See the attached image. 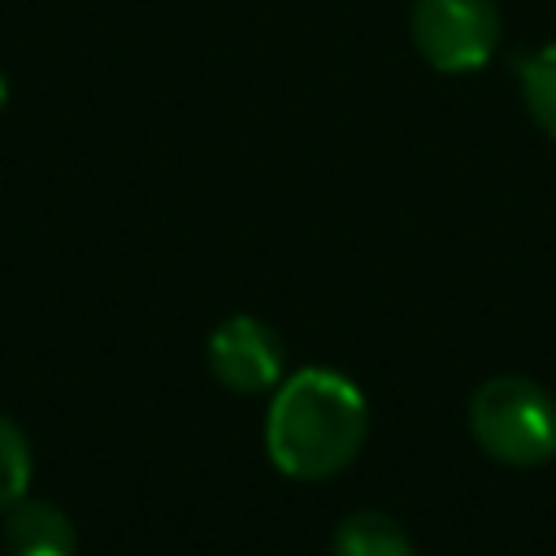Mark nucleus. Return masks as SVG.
I'll list each match as a JSON object with an SVG mask.
<instances>
[{
  "label": "nucleus",
  "instance_id": "obj_1",
  "mask_svg": "<svg viewBox=\"0 0 556 556\" xmlns=\"http://www.w3.org/2000/svg\"><path fill=\"white\" fill-rule=\"evenodd\" d=\"M365 439L369 404L348 374L313 365L274 387L265 413V452L287 478H334L361 456Z\"/></svg>",
  "mask_w": 556,
  "mask_h": 556
},
{
  "label": "nucleus",
  "instance_id": "obj_2",
  "mask_svg": "<svg viewBox=\"0 0 556 556\" xmlns=\"http://www.w3.org/2000/svg\"><path fill=\"white\" fill-rule=\"evenodd\" d=\"M469 434L508 469L547 465L556 456V400L526 374H495L469 395Z\"/></svg>",
  "mask_w": 556,
  "mask_h": 556
},
{
  "label": "nucleus",
  "instance_id": "obj_3",
  "mask_svg": "<svg viewBox=\"0 0 556 556\" xmlns=\"http://www.w3.org/2000/svg\"><path fill=\"white\" fill-rule=\"evenodd\" d=\"M413 48L439 74H473L500 48L495 0H413Z\"/></svg>",
  "mask_w": 556,
  "mask_h": 556
},
{
  "label": "nucleus",
  "instance_id": "obj_4",
  "mask_svg": "<svg viewBox=\"0 0 556 556\" xmlns=\"http://www.w3.org/2000/svg\"><path fill=\"white\" fill-rule=\"evenodd\" d=\"M208 369L235 395L274 391L282 382V334L252 313H235L208 334Z\"/></svg>",
  "mask_w": 556,
  "mask_h": 556
},
{
  "label": "nucleus",
  "instance_id": "obj_5",
  "mask_svg": "<svg viewBox=\"0 0 556 556\" xmlns=\"http://www.w3.org/2000/svg\"><path fill=\"white\" fill-rule=\"evenodd\" d=\"M4 517V547L13 556H74L78 552V530L70 513L52 500H17Z\"/></svg>",
  "mask_w": 556,
  "mask_h": 556
},
{
  "label": "nucleus",
  "instance_id": "obj_6",
  "mask_svg": "<svg viewBox=\"0 0 556 556\" xmlns=\"http://www.w3.org/2000/svg\"><path fill=\"white\" fill-rule=\"evenodd\" d=\"M330 552L334 556H413V539L391 513L356 508L334 526Z\"/></svg>",
  "mask_w": 556,
  "mask_h": 556
},
{
  "label": "nucleus",
  "instance_id": "obj_7",
  "mask_svg": "<svg viewBox=\"0 0 556 556\" xmlns=\"http://www.w3.org/2000/svg\"><path fill=\"white\" fill-rule=\"evenodd\" d=\"M521 100H526V113L530 122L556 139V43H543L534 48L526 61H521Z\"/></svg>",
  "mask_w": 556,
  "mask_h": 556
},
{
  "label": "nucleus",
  "instance_id": "obj_8",
  "mask_svg": "<svg viewBox=\"0 0 556 556\" xmlns=\"http://www.w3.org/2000/svg\"><path fill=\"white\" fill-rule=\"evenodd\" d=\"M30 473H35V460H30V443L22 434V426L13 417L0 413V513L13 508L26 486H30Z\"/></svg>",
  "mask_w": 556,
  "mask_h": 556
},
{
  "label": "nucleus",
  "instance_id": "obj_9",
  "mask_svg": "<svg viewBox=\"0 0 556 556\" xmlns=\"http://www.w3.org/2000/svg\"><path fill=\"white\" fill-rule=\"evenodd\" d=\"M4 100H9V78H4V70H0V109H4Z\"/></svg>",
  "mask_w": 556,
  "mask_h": 556
}]
</instances>
